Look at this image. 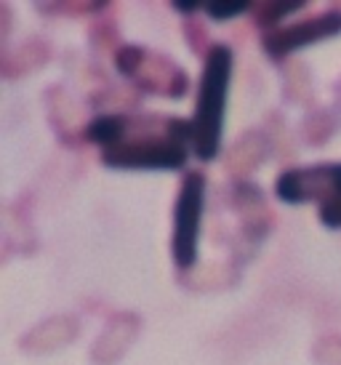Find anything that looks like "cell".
<instances>
[{
  "instance_id": "4",
  "label": "cell",
  "mask_w": 341,
  "mask_h": 365,
  "mask_svg": "<svg viewBox=\"0 0 341 365\" xmlns=\"http://www.w3.org/2000/svg\"><path fill=\"white\" fill-rule=\"evenodd\" d=\"M115 67L123 78L133 81L141 91L181 99L187 93V75L166 56L155 51H147L141 46H123L115 53Z\"/></svg>"
},
{
  "instance_id": "7",
  "label": "cell",
  "mask_w": 341,
  "mask_h": 365,
  "mask_svg": "<svg viewBox=\"0 0 341 365\" xmlns=\"http://www.w3.org/2000/svg\"><path fill=\"white\" fill-rule=\"evenodd\" d=\"M128 131V115H99L86 125V139L93 144H99L101 153L112 150L126 139Z\"/></svg>"
},
{
  "instance_id": "3",
  "label": "cell",
  "mask_w": 341,
  "mask_h": 365,
  "mask_svg": "<svg viewBox=\"0 0 341 365\" xmlns=\"http://www.w3.org/2000/svg\"><path fill=\"white\" fill-rule=\"evenodd\" d=\"M205 205V176L190 171L181 179L179 197L173 203V235H170V256L179 269H192L198 264V237Z\"/></svg>"
},
{
  "instance_id": "1",
  "label": "cell",
  "mask_w": 341,
  "mask_h": 365,
  "mask_svg": "<svg viewBox=\"0 0 341 365\" xmlns=\"http://www.w3.org/2000/svg\"><path fill=\"white\" fill-rule=\"evenodd\" d=\"M152 118H128V131L118 147L104 150L101 163L118 171H179L190 160L192 123L166 118L163 125H152Z\"/></svg>"
},
{
  "instance_id": "10",
  "label": "cell",
  "mask_w": 341,
  "mask_h": 365,
  "mask_svg": "<svg viewBox=\"0 0 341 365\" xmlns=\"http://www.w3.org/2000/svg\"><path fill=\"white\" fill-rule=\"evenodd\" d=\"M317 219H320L328 230H339L341 227V197L331 200V203H322L320 211H317Z\"/></svg>"
},
{
  "instance_id": "2",
  "label": "cell",
  "mask_w": 341,
  "mask_h": 365,
  "mask_svg": "<svg viewBox=\"0 0 341 365\" xmlns=\"http://www.w3.org/2000/svg\"><path fill=\"white\" fill-rule=\"evenodd\" d=\"M232 81V48L230 46H211L205 51L198 102L192 115V153L203 163H211L219 155L221 131H224V112H227V93Z\"/></svg>"
},
{
  "instance_id": "5",
  "label": "cell",
  "mask_w": 341,
  "mask_h": 365,
  "mask_svg": "<svg viewBox=\"0 0 341 365\" xmlns=\"http://www.w3.org/2000/svg\"><path fill=\"white\" fill-rule=\"evenodd\" d=\"M275 195L283 203H331L341 197V163H322V165H307V168H291L283 171L275 179Z\"/></svg>"
},
{
  "instance_id": "11",
  "label": "cell",
  "mask_w": 341,
  "mask_h": 365,
  "mask_svg": "<svg viewBox=\"0 0 341 365\" xmlns=\"http://www.w3.org/2000/svg\"><path fill=\"white\" fill-rule=\"evenodd\" d=\"M173 9L184 11V14H195V11L203 9V6H198V3H173Z\"/></svg>"
},
{
  "instance_id": "6",
  "label": "cell",
  "mask_w": 341,
  "mask_h": 365,
  "mask_svg": "<svg viewBox=\"0 0 341 365\" xmlns=\"http://www.w3.org/2000/svg\"><path fill=\"white\" fill-rule=\"evenodd\" d=\"M341 32V11H325L320 16H310L304 21L278 27V30L264 32L261 48L270 53L272 59H283L296 48H307L317 41H328Z\"/></svg>"
},
{
  "instance_id": "8",
  "label": "cell",
  "mask_w": 341,
  "mask_h": 365,
  "mask_svg": "<svg viewBox=\"0 0 341 365\" xmlns=\"http://www.w3.org/2000/svg\"><path fill=\"white\" fill-rule=\"evenodd\" d=\"M304 6L307 3H253L251 14H253V21L259 27H264V30L275 27L278 30V24L283 19H288L291 14H299Z\"/></svg>"
},
{
  "instance_id": "9",
  "label": "cell",
  "mask_w": 341,
  "mask_h": 365,
  "mask_svg": "<svg viewBox=\"0 0 341 365\" xmlns=\"http://www.w3.org/2000/svg\"><path fill=\"white\" fill-rule=\"evenodd\" d=\"M251 9H253L251 3H208V6H203V11H205L213 21H230Z\"/></svg>"
}]
</instances>
